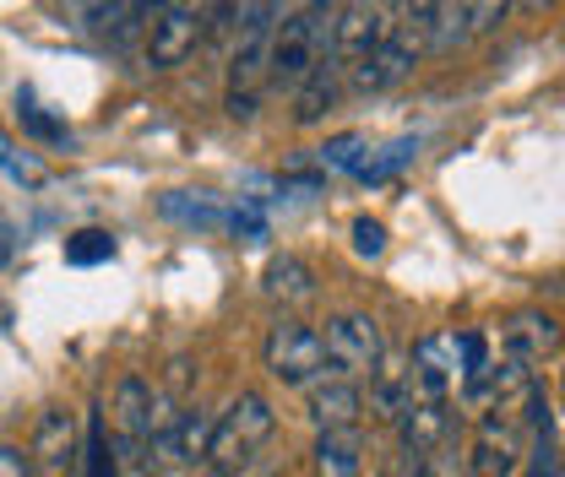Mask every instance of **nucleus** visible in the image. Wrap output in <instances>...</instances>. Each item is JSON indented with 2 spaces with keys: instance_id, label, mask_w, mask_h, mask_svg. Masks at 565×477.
Instances as JSON below:
<instances>
[{
  "instance_id": "1",
  "label": "nucleus",
  "mask_w": 565,
  "mask_h": 477,
  "mask_svg": "<svg viewBox=\"0 0 565 477\" xmlns=\"http://www.w3.org/2000/svg\"><path fill=\"white\" fill-rule=\"evenodd\" d=\"M273 39H278V6H239V44L228 61V98H223L234 120H250L262 93L273 87Z\"/></svg>"
},
{
  "instance_id": "2",
  "label": "nucleus",
  "mask_w": 565,
  "mask_h": 477,
  "mask_svg": "<svg viewBox=\"0 0 565 477\" xmlns=\"http://www.w3.org/2000/svg\"><path fill=\"white\" fill-rule=\"evenodd\" d=\"M332 22H338V6H305L282 17L273 39V87L299 93L310 76L332 66Z\"/></svg>"
},
{
  "instance_id": "3",
  "label": "nucleus",
  "mask_w": 565,
  "mask_h": 477,
  "mask_svg": "<svg viewBox=\"0 0 565 477\" xmlns=\"http://www.w3.org/2000/svg\"><path fill=\"white\" fill-rule=\"evenodd\" d=\"M267 440H273V402L262 391H239L228 412L212 423L207 456L217 473H250Z\"/></svg>"
},
{
  "instance_id": "4",
  "label": "nucleus",
  "mask_w": 565,
  "mask_h": 477,
  "mask_svg": "<svg viewBox=\"0 0 565 477\" xmlns=\"http://www.w3.org/2000/svg\"><path fill=\"white\" fill-rule=\"evenodd\" d=\"M262 364H267V375L282 380V386H310L316 375L332 369L321 332H316V326H299V321H278V326L267 332V342H262Z\"/></svg>"
},
{
  "instance_id": "5",
  "label": "nucleus",
  "mask_w": 565,
  "mask_h": 477,
  "mask_svg": "<svg viewBox=\"0 0 565 477\" xmlns=\"http://www.w3.org/2000/svg\"><path fill=\"white\" fill-rule=\"evenodd\" d=\"M207 39V11L196 6H158L147 22V66L152 71H174L196 55V44Z\"/></svg>"
},
{
  "instance_id": "6",
  "label": "nucleus",
  "mask_w": 565,
  "mask_h": 477,
  "mask_svg": "<svg viewBox=\"0 0 565 477\" xmlns=\"http://www.w3.org/2000/svg\"><path fill=\"white\" fill-rule=\"evenodd\" d=\"M424 44L414 39V28L403 22V28H392V39L386 44H375L359 66H349V82L353 93H386V87H397V82H408L414 66H419Z\"/></svg>"
},
{
  "instance_id": "7",
  "label": "nucleus",
  "mask_w": 565,
  "mask_h": 477,
  "mask_svg": "<svg viewBox=\"0 0 565 477\" xmlns=\"http://www.w3.org/2000/svg\"><path fill=\"white\" fill-rule=\"evenodd\" d=\"M327 358H332V369H343V375H375L381 369V326L370 321V315H332L327 321Z\"/></svg>"
},
{
  "instance_id": "8",
  "label": "nucleus",
  "mask_w": 565,
  "mask_h": 477,
  "mask_svg": "<svg viewBox=\"0 0 565 477\" xmlns=\"http://www.w3.org/2000/svg\"><path fill=\"white\" fill-rule=\"evenodd\" d=\"M522 467V434L511 412H484L468 445V473L473 477H511Z\"/></svg>"
},
{
  "instance_id": "9",
  "label": "nucleus",
  "mask_w": 565,
  "mask_h": 477,
  "mask_svg": "<svg viewBox=\"0 0 565 477\" xmlns=\"http://www.w3.org/2000/svg\"><path fill=\"white\" fill-rule=\"evenodd\" d=\"M392 39V22H386V6H338V22H332V61L349 71L359 66L375 44Z\"/></svg>"
},
{
  "instance_id": "10",
  "label": "nucleus",
  "mask_w": 565,
  "mask_h": 477,
  "mask_svg": "<svg viewBox=\"0 0 565 477\" xmlns=\"http://www.w3.org/2000/svg\"><path fill=\"white\" fill-rule=\"evenodd\" d=\"M109 418H115V429H120V456H126V462H147V467H152V456H147V423H152V386H147L141 375H126V380L115 386Z\"/></svg>"
},
{
  "instance_id": "11",
  "label": "nucleus",
  "mask_w": 565,
  "mask_h": 477,
  "mask_svg": "<svg viewBox=\"0 0 565 477\" xmlns=\"http://www.w3.org/2000/svg\"><path fill=\"white\" fill-rule=\"evenodd\" d=\"M408 28L429 55H451L457 44L473 39V6H414Z\"/></svg>"
},
{
  "instance_id": "12",
  "label": "nucleus",
  "mask_w": 565,
  "mask_h": 477,
  "mask_svg": "<svg viewBox=\"0 0 565 477\" xmlns=\"http://www.w3.org/2000/svg\"><path fill=\"white\" fill-rule=\"evenodd\" d=\"M212 445V418L202 408H185L163 434H152L147 440V451H152V462L158 467H180V462H196V456H207Z\"/></svg>"
},
{
  "instance_id": "13",
  "label": "nucleus",
  "mask_w": 565,
  "mask_h": 477,
  "mask_svg": "<svg viewBox=\"0 0 565 477\" xmlns=\"http://www.w3.org/2000/svg\"><path fill=\"white\" fill-rule=\"evenodd\" d=\"M500 342H505V353H511V358H522V364L533 369V364H544V358H555V353H561L565 332L544 315V310H522V315H511V321L500 326Z\"/></svg>"
},
{
  "instance_id": "14",
  "label": "nucleus",
  "mask_w": 565,
  "mask_h": 477,
  "mask_svg": "<svg viewBox=\"0 0 565 477\" xmlns=\"http://www.w3.org/2000/svg\"><path fill=\"white\" fill-rule=\"evenodd\" d=\"M397 440H403L408 456L446 451V440H451V408L446 402H414V408L403 412V423H397Z\"/></svg>"
},
{
  "instance_id": "15",
  "label": "nucleus",
  "mask_w": 565,
  "mask_h": 477,
  "mask_svg": "<svg viewBox=\"0 0 565 477\" xmlns=\"http://www.w3.org/2000/svg\"><path fill=\"white\" fill-rule=\"evenodd\" d=\"M310 418H316L321 434H332V429H359V418H364V391H359L353 380L316 386V391H310Z\"/></svg>"
},
{
  "instance_id": "16",
  "label": "nucleus",
  "mask_w": 565,
  "mask_h": 477,
  "mask_svg": "<svg viewBox=\"0 0 565 477\" xmlns=\"http://www.w3.org/2000/svg\"><path fill=\"white\" fill-rule=\"evenodd\" d=\"M44 473H61L71 456H76V423H71L66 408H50L39 418V429H33V451H28Z\"/></svg>"
},
{
  "instance_id": "17",
  "label": "nucleus",
  "mask_w": 565,
  "mask_h": 477,
  "mask_svg": "<svg viewBox=\"0 0 565 477\" xmlns=\"http://www.w3.org/2000/svg\"><path fill=\"white\" fill-rule=\"evenodd\" d=\"M310 467H316V477H359V467H364V434L359 429L321 434L316 451H310Z\"/></svg>"
},
{
  "instance_id": "18",
  "label": "nucleus",
  "mask_w": 565,
  "mask_h": 477,
  "mask_svg": "<svg viewBox=\"0 0 565 477\" xmlns=\"http://www.w3.org/2000/svg\"><path fill=\"white\" fill-rule=\"evenodd\" d=\"M262 293L273 304H305V299H316V272L299 256H273L262 272Z\"/></svg>"
},
{
  "instance_id": "19",
  "label": "nucleus",
  "mask_w": 565,
  "mask_h": 477,
  "mask_svg": "<svg viewBox=\"0 0 565 477\" xmlns=\"http://www.w3.org/2000/svg\"><path fill=\"white\" fill-rule=\"evenodd\" d=\"M381 423H403V412L414 408V386H408V369H375L370 375V402Z\"/></svg>"
},
{
  "instance_id": "20",
  "label": "nucleus",
  "mask_w": 565,
  "mask_h": 477,
  "mask_svg": "<svg viewBox=\"0 0 565 477\" xmlns=\"http://www.w3.org/2000/svg\"><path fill=\"white\" fill-rule=\"evenodd\" d=\"M338 93H343V66L332 61L321 76H310V82L294 93V104H299V109H294V120H299V126H316V120L338 104Z\"/></svg>"
},
{
  "instance_id": "21",
  "label": "nucleus",
  "mask_w": 565,
  "mask_h": 477,
  "mask_svg": "<svg viewBox=\"0 0 565 477\" xmlns=\"http://www.w3.org/2000/svg\"><path fill=\"white\" fill-rule=\"evenodd\" d=\"M163 217H174V223H185V228H223L228 217H223V206L212 202V196H185V191H169L163 196Z\"/></svg>"
},
{
  "instance_id": "22",
  "label": "nucleus",
  "mask_w": 565,
  "mask_h": 477,
  "mask_svg": "<svg viewBox=\"0 0 565 477\" xmlns=\"http://www.w3.org/2000/svg\"><path fill=\"white\" fill-rule=\"evenodd\" d=\"M115 261V234L104 228H76L66 239V267H104Z\"/></svg>"
},
{
  "instance_id": "23",
  "label": "nucleus",
  "mask_w": 565,
  "mask_h": 477,
  "mask_svg": "<svg viewBox=\"0 0 565 477\" xmlns=\"http://www.w3.org/2000/svg\"><path fill=\"white\" fill-rule=\"evenodd\" d=\"M414 152H419V141L414 137L392 141V147H381L375 158H364V163H359V180H364V185H381V180H392L403 163H414Z\"/></svg>"
},
{
  "instance_id": "24",
  "label": "nucleus",
  "mask_w": 565,
  "mask_h": 477,
  "mask_svg": "<svg viewBox=\"0 0 565 477\" xmlns=\"http://www.w3.org/2000/svg\"><path fill=\"white\" fill-rule=\"evenodd\" d=\"M82 456H87V477H115V456H120V451L109 445L104 418H93V423H87V451H82Z\"/></svg>"
},
{
  "instance_id": "25",
  "label": "nucleus",
  "mask_w": 565,
  "mask_h": 477,
  "mask_svg": "<svg viewBox=\"0 0 565 477\" xmlns=\"http://www.w3.org/2000/svg\"><path fill=\"white\" fill-rule=\"evenodd\" d=\"M364 152H370V141L359 137V131H349V137H332L327 147H321V169H349V174H359Z\"/></svg>"
},
{
  "instance_id": "26",
  "label": "nucleus",
  "mask_w": 565,
  "mask_h": 477,
  "mask_svg": "<svg viewBox=\"0 0 565 477\" xmlns=\"http://www.w3.org/2000/svg\"><path fill=\"white\" fill-rule=\"evenodd\" d=\"M527 477H565V456L555 445V434L533 440V456H527Z\"/></svg>"
},
{
  "instance_id": "27",
  "label": "nucleus",
  "mask_w": 565,
  "mask_h": 477,
  "mask_svg": "<svg viewBox=\"0 0 565 477\" xmlns=\"http://www.w3.org/2000/svg\"><path fill=\"white\" fill-rule=\"evenodd\" d=\"M353 250H359V256H370V261H375V256H381V250H386V228H381V223H375V217H359V223H353Z\"/></svg>"
},
{
  "instance_id": "28",
  "label": "nucleus",
  "mask_w": 565,
  "mask_h": 477,
  "mask_svg": "<svg viewBox=\"0 0 565 477\" xmlns=\"http://www.w3.org/2000/svg\"><path fill=\"white\" fill-rule=\"evenodd\" d=\"M22 126H28L33 137H44V141H66V126H61V120H50L44 109H22Z\"/></svg>"
},
{
  "instance_id": "29",
  "label": "nucleus",
  "mask_w": 565,
  "mask_h": 477,
  "mask_svg": "<svg viewBox=\"0 0 565 477\" xmlns=\"http://www.w3.org/2000/svg\"><path fill=\"white\" fill-rule=\"evenodd\" d=\"M0 477H33V462L17 445H0Z\"/></svg>"
},
{
  "instance_id": "30",
  "label": "nucleus",
  "mask_w": 565,
  "mask_h": 477,
  "mask_svg": "<svg viewBox=\"0 0 565 477\" xmlns=\"http://www.w3.org/2000/svg\"><path fill=\"white\" fill-rule=\"evenodd\" d=\"M494 22H505V6H473V33H490Z\"/></svg>"
},
{
  "instance_id": "31",
  "label": "nucleus",
  "mask_w": 565,
  "mask_h": 477,
  "mask_svg": "<svg viewBox=\"0 0 565 477\" xmlns=\"http://www.w3.org/2000/svg\"><path fill=\"white\" fill-rule=\"evenodd\" d=\"M0 169H11V174H22V163L11 158V141H6V131H0Z\"/></svg>"
},
{
  "instance_id": "32",
  "label": "nucleus",
  "mask_w": 565,
  "mask_h": 477,
  "mask_svg": "<svg viewBox=\"0 0 565 477\" xmlns=\"http://www.w3.org/2000/svg\"><path fill=\"white\" fill-rule=\"evenodd\" d=\"M185 477H228V473H217V467H191Z\"/></svg>"
},
{
  "instance_id": "33",
  "label": "nucleus",
  "mask_w": 565,
  "mask_h": 477,
  "mask_svg": "<svg viewBox=\"0 0 565 477\" xmlns=\"http://www.w3.org/2000/svg\"><path fill=\"white\" fill-rule=\"evenodd\" d=\"M239 477H282V473H239Z\"/></svg>"
},
{
  "instance_id": "34",
  "label": "nucleus",
  "mask_w": 565,
  "mask_h": 477,
  "mask_svg": "<svg viewBox=\"0 0 565 477\" xmlns=\"http://www.w3.org/2000/svg\"><path fill=\"white\" fill-rule=\"evenodd\" d=\"M561 397H565V380H561Z\"/></svg>"
}]
</instances>
